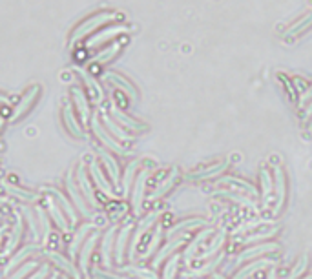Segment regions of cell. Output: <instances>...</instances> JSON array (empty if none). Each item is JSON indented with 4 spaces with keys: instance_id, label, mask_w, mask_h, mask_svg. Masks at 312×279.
Returning <instances> with one entry per match:
<instances>
[{
    "instance_id": "19",
    "label": "cell",
    "mask_w": 312,
    "mask_h": 279,
    "mask_svg": "<svg viewBox=\"0 0 312 279\" xmlns=\"http://www.w3.org/2000/svg\"><path fill=\"white\" fill-rule=\"evenodd\" d=\"M48 206H50V212H51V215H53V219H55V223L59 224L60 226V230H68V221L64 219V215H62V212L59 210V206L55 205V201L53 199H48Z\"/></svg>"
},
{
    "instance_id": "5",
    "label": "cell",
    "mask_w": 312,
    "mask_h": 279,
    "mask_svg": "<svg viewBox=\"0 0 312 279\" xmlns=\"http://www.w3.org/2000/svg\"><path fill=\"white\" fill-rule=\"evenodd\" d=\"M310 26H312V13H308V15H305L299 22H296L294 26H292V28L285 33L287 42H290V38H294V37H298V35H301L303 31H307Z\"/></svg>"
},
{
    "instance_id": "13",
    "label": "cell",
    "mask_w": 312,
    "mask_h": 279,
    "mask_svg": "<svg viewBox=\"0 0 312 279\" xmlns=\"http://www.w3.org/2000/svg\"><path fill=\"white\" fill-rule=\"evenodd\" d=\"M268 265H272V261H267V259H259V261H256V263H252V265L245 266V268L241 270L239 274L235 275L234 279H247V277H250V275H252L254 272H258V270H261V268H267Z\"/></svg>"
},
{
    "instance_id": "29",
    "label": "cell",
    "mask_w": 312,
    "mask_h": 279,
    "mask_svg": "<svg viewBox=\"0 0 312 279\" xmlns=\"http://www.w3.org/2000/svg\"><path fill=\"white\" fill-rule=\"evenodd\" d=\"M307 266H308V256H303L301 259H299V265H296L294 268L290 270V274L287 275L285 279H296V277H299V275L303 274L305 270H307Z\"/></svg>"
},
{
    "instance_id": "18",
    "label": "cell",
    "mask_w": 312,
    "mask_h": 279,
    "mask_svg": "<svg viewBox=\"0 0 312 279\" xmlns=\"http://www.w3.org/2000/svg\"><path fill=\"white\" fill-rule=\"evenodd\" d=\"M2 184H4L6 188V192L11 193L13 197H18V199H22V201H26V199H35V193L31 192H27V190H22V188H18V186H13V184H9L8 181H2Z\"/></svg>"
},
{
    "instance_id": "49",
    "label": "cell",
    "mask_w": 312,
    "mask_h": 279,
    "mask_svg": "<svg viewBox=\"0 0 312 279\" xmlns=\"http://www.w3.org/2000/svg\"><path fill=\"white\" fill-rule=\"evenodd\" d=\"M4 230H6V226H0V243H2V235H4Z\"/></svg>"
},
{
    "instance_id": "3",
    "label": "cell",
    "mask_w": 312,
    "mask_h": 279,
    "mask_svg": "<svg viewBox=\"0 0 312 279\" xmlns=\"http://www.w3.org/2000/svg\"><path fill=\"white\" fill-rule=\"evenodd\" d=\"M274 250H278L276 243H270V245H259V247L249 248V250H245L243 254L237 256V265L243 263V261H247V259H254V257L263 256V254H268V252H274Z\"/></svg>"
},
{
    "instance_id": "31",
    "label": "cell",
    "mask_w": 312,
    "mask_h": 279,
    "mask_svg": "<svg viewBox=\"0 0 312 279\" xmlns=\"http://www.w3.org/2000/svg\"><path fill=\"white\" fill-rule=\"evenodd\" d=\"M51 193H53V195L57 197V199H59L60 205H62L64 208H66V212H68V217H70V219H72V223H75V221H77V215H75V212H73L72 205H70V203L66 201V197H64L60 192H57V190H51Z\"/></svg>"
},
{
    "instance_id": "45",
    "label": "cell",
    "mask_w": 312,
    "mask_h": 279,
    "mask_svg": "<svg viewBox=\"0 0 312 279\" xmlns=\"http://www.w3.org/2000/svg\"><path fill=\"white\" fill-rule=\"evenodd\" d=\"M48 272H50V266H48V265H44L41 270H39V272H37V274H33L29 279H44L46 275H48Z\"/></svg>"
},
{
    "instance_id": "21",
    "label": "cell",
    "mask_w": 312,
    "mask_h": 279,
    "mask_svg": "<svg viewBox=\"0 0 312 279\" xmlns=\"http://www.w3.org/2000/svg\"><path fill=\"white\" fill-rule=\"evenodd\" d=\"M20 235H22V219H20V217H17V223H15L13 235L9 237V241H8V247H6L4 254H9V252H11L15 247H17V245H18V239H20Z\"/></svg>"
},
{
    "instance_id": "34",
    "label": "cell",
    "mask_w": 312,
    "mask_h": 279,
    "mask_svg": "<svg viewBox=\"0 0 312 279\" xmlns=\"http://www.w3.org/2000/svg\"><path fill=\"white\" fill-rule=\"evenodd\" d=\"M159 239H161V228H157L155 230V233H154V237H152V241L148 243V248H146V252L143 254V259H146V257H150L152 256V252L157 248V243H159Z\"/></svg>"
},
{
    "instance_id": "2",
    "label": "cell",
    "mask_w": 312,
    "mask_h": 279,
    "mask_svg": "<svg viewBox=\"0 0 312 279\" xmlns=\"http://www.w3.org/2000/svg\"><path fill=\"white\" fill-rule=\"evenodd\" d=\"M150 172L152 170H143L139 174V177H137L135 181V190H133V212L135 214H139L141 212V205H143V193H145V184H146V179H148Z\"/></svg>"
},
{
    "instance_id": "44",
    "label": "cell",
    "mask_w": 312,
    "mask_h": 279,
    "mask_svg": "<svg viewBox=\"0 0 312 279\" xmlns=\"http://www.w3.org/2000/svg\"><path fill=\"white\" fill-rule=\"evenodd\" d=\"M135 275H139V277H145V279H157V275H154L152 272H148V270H141V268H133L131 270Z\"/></svg>"
},
{
    "instance_id": "15",
    "label": "cell",
    "mask_w": 312,
    "mask_h": 279,
    "mask_svg": "<svg viewBox=\"0 0 312 279\" xmlns=\"http://www.w3.org/2000/svg\"><path fill=\"white\" fill-rule=\"evenodd\" d=\"M212 232H214L212 228H206V230H203V232H201L199 235H197V237H195L194 241L190 243V247L186 248V252H185V259H186V261H192V257H194L195 250L199 248V245H201V243H203L204 239H206L208 235H210V233H212Z\"/></svg>"
},
{
    "instance_id": "22",
    "label": "cell",
    "mask_w": 312,
    "mask_h": 279,
    "mask_svg": "<svg viewBox=\"0 0 312 279\" xmlns=\"http://www.w3.org/2000/svg\"><path fill=\"white\" fill-rule=\"evenodd\" d=\"M100 157H102L104 165H106V168H108L112 179L115 181V183H119V166H117V163H115L113 157L110 155V153H106V151H100Z\"/></svg>"
},
{
    "instance_id": "7",
    "label": "cell",
    "mask_w": 312,
    "mask_h": 279,
    "mask_svg": "<svg viewBox=\"0 0 312 279\" xmlns=\"http://www.w3.org/2000/svg\"><path fill=\"white\" fill-rule=\"evenodd\" d=\"M183 243H185V237H183V235H179V237L172 239V241L168 243V245H164V247H163V250L159 252V254H157V257H155V261H154V266H159V265H161V263H163V261H164V257H166V256H170V254H172V252L176 250V248H179V247H181Z\"/></svg>"
},
{
    "instance_id": "17",
    "label": "cell",
    "mask_w": 312,
    "mask_h": 279,
    "mask_svg": "<svg viewBox=\"0 0 312 279\" xmlns=\"http://www.w3.org/2000/svg\"><path fill=\"white\" fill-rule=\"evenodd\" d=\"M68 192H70V195L73 197L75 205L79 206V210H81L82 214H86V215H88V208H86V205H84V201H82V197L77 193V188H75V183H73L72 172H70V175H68Z\"/></svg>"
},
{
    "instance_id": "37",
    "label": "cell",
    "mask_w": 312,
    "mask_h": 279,
    "mask_svg": "<svg viewBox=\"0 0 312 279\" xmlns=\"http://www.w3.org/2000/svg\"><path fill=\"white\" fill-rule=\"evenodd\" d=\"M177 265H179V257H172L170 259V263L166 265V268H164V279H174V274H176V268Z\"/></svg>"
},
{
    "instance_id": "26",
    "label": "cell",
    "mask_w": 312,
    "mask_h": 279,
    "mask_svg": "<svg viewBox=\"0 0 312 279\" xmlns=\"http://www.w3.org/2000/svg\"><path fill=\"white\" fill-rule=\"evenodd\" d=\"M223 183L225 184H235V188H241L243 192L250 193V195H256V188L250 186L249 183H245V181H239V179H235V177H225L223 179Z\"/></svg>"
},
{
    "instance_id": "30",
    "label": "cell",
    "mask_w": 312,
    "mask_h": 279,
    "mask_svg": "<svg viewBox=\"0 0 312 279\" xmlns=\"http://www.w3.org/2000/svg\"><path fill=\"white\" fill-rule=\"evenodd\" d=\"M217 195H223V197H226V199H230V201L241 203V205L249 206V208H254V210H256V203L250 201V199H247V197L235 195V193H225V192H217Z\"/></svg>"
},
{
    "instance_id": "20",
    "label": "cell",
    "mask_w": 312,
    "mask_h": 279,
    "mask_svg": "<svg viewBox=\"0 0 312 279\" xmlns=\"http://www.w3.org/2000/svg\"><path fill=\"white\" fill-rule=\"evenodd\" d=\"M93 228V224H84V226H81V228H79V232H77V235H75V239H73V243H72V247H70V254H75V252L79 250V247H81V243L84 241V237H86L88 235V232H90V230Z\"/></svg>"
},
{
    "instance_id": "54",
    "label": "cell",
    "mask_w": 312,
    "mask_h": 279,
    "mask_svg": "<svg viewBox=\"0 0 312 279\" xmlns=\"http://www.w3.org/2000/svg\"><path fill=\"white\" fill-rule=\"evenodd\" d=\"M53 279H55V277H53Z\"/></svg>"
},
{
    "instance_id": "10",
    "label": "cell",
    "mask_w": 312,
    "mask_h": 279,
    "mask_svg": "<svg viewBox=\"0 0 312 279\" xmlns=\"http://www.w3.org/2000/svg\"><path fill=\"white\" fill-rule=\"evenodd\" d=\"M130 230H131V226L126 224V226L121 230V233H119V241H117V247H115V259H117V263H122V259H124V248H126Z\"/></svg>"
},
{
    "instance_id": "25",
    "label": "cell",
    "mask_w": 312,
    "mask_h": 279,
    "mask_svg": "<svg viewBox=\"0 0 312 279\" xmlns=\"http://www.w3.org/2000/svg\"><path fill=\"white\" fill-rule=\"evenodd\" d=\"M261 186H263V201H265V205H268V195L272 192V179L267 170H261Z\"/></svg>"
},
{
    "instance_id": "23",
    "label": "cell",
    "mask_w": 312,
    "mask_h": 279,
    "mask_svg": "<svg viewBox=\"0 0 312 279\" xmlns=\"http://www.w3.org/2000/svg\"><path fill=\"white\" fill-rule=\"evenodd\" d=\"M113 233L115 228H110L104 235V243H102V259L104 265H110V250H112V243H113Z\"/></svg>"
},
{
    "instance_id": "46",
    "label": "cell",
    "mask_w": 312,
    "mask_h": 279,
    "mask_svg": "<svg viewBox=\"0 0 312 279\" xmlns=\"http://www.w3.org/2000/svg\"><path fill=\"white\" fill-rule=\"evenodd\" d=\"M312 99V86H308L303 93H301V99H299V104H305Z\"/></svg>"
},
{
    "instance_id": "42",
    "label": "cell",
    "mask_w": 312,
    "mask_h": 279,
    "mask_svg": "<svg viewBox=\"0 0 312 279\" xmlns=\"http://www.w3.org/2000/svg\"><path fill=\"white\" fill-rule=\"evenodd\" d=\"M106 124H108L110 130H112L113 133H117V137H119V139H124V141H128V139H130V135H128V133H124L122 130H119V126H115V124H113L112 121L106 119Z\"/></svg>"
},
{
    "instance_id": "14",
    "label": "cell",
    "mask_w": 312,
    "mask_h": 279,
    "mask_svg": "<svg viewBox=\"0 0 312 279\" xmlns=\"http://www.w3.org/2000/svg\"><path fill=\"white\" fill-rule=\"evenodd\" d=\"M48 257H51V259H53L55 263H57V265L60 266V268H64V270H66V272H68V274H72L75 279H81V275H79L77 268H75V266H73L68 259H64L62 256H59V254H55V252H48Z\"/></svg>"
},
{
    "instance_id": "33",
    "label": "cell",
    "mask_w": 312,
    "mask_h": 279,
    "mask_svg": "<svg viewBox=\"0 0 312 279\" xmlns=\"http://www.w3.org/2000/svg\"><path fill=\"white\" fill-rule=\"evenodd\" d=\"M278 232V228H270V230H263V232H258V233H252V235H249V237H245L243 243H256V241H261V239H267L270 237V235H274V233Z\"/></svg>"
},
{
    "instance_id": "39",
    "label": "cell",
    "mask_w": 312,
    "mask_h": 279,
    "mask_svg": "<svg viewBox=\"0 0 312 279\" xmlns=\"http://www.w3.org/2000/svg\"><path fill=\"white\" fill-rule=\"evenodd\" d=\"M35 248H37V247H27V248H24V250L20 252V254H18V256L15 257V259H11V263H9V265H8V270L11 268V266H13V265H17V263H20V261H22L24 257L29 256V254H31V252L35 250Z\"/></svg>"
},
{
    "instance_id": "4",
    "label": "cell",
    "mask_w": 312,
    "mask_h": 279,
    "mask_svg": "<svg viewBox=\"0 0 312 279\" xmlns=\"http://www.w3.org/2000/svg\"><path fill=\"white\" fill-rule=\"evenodd\" d=\"M276 174V192H278V201H276V208H274V215L281 210V206L285 203V174H283V168L276 166L274 170Z\"/></svg>"
},
{
    "instance_id": "35",
    "label": "cell",
    "mask_w": 312,
    "mask_h": 279,
    "mask_svg": "<svg viewBox=\"0 0 312 279\" xmlns=\"http://www.w3.org/2000/svg\"><path fill=\"white\" fill-rule=\"evenodd\" d=\"M113 113L117 115V117H119V121H121V123L124 124V126H128V128H133V130H143V126H141V124H137L135 121L128 119L126 115H122L121 111H119V110H115V108H113Z\"/></svg>"
},
{
    "instance_id": "40",
    "label": "cell",
    "mask_w": 312,
    "mask_h": 279,
    "mask_svg": "<svg viewBox=\"0 0 312 279\" xmlns=\"http://www.w3.org/2000/svg\"><path fill=\"white\" fill-rule=\"evenodd\" d=\"M265 221H250V223L243 224V226H237V228L234 230V233H243V232H249V230L256 228V226H259V224H263Z\"/></svg>"
},
{
    "instance_id": "16",
    "label": "cell",
    "mask_w": 312,
    "mask_h": 279,
    "mask_svg": "<svg viewBox=\"0 0 312 279\" xmlns=\"http://www.w3.org/2000/svg\"><path fill=\"white\" fill-rule=\"evenodd\" d=\"M226 166H228V163H226V161H223V163H217V165H214L212 168L204 170V172H199V174H194V175H192V179H195V181H201V179L216 177L217 174H221Z\"/></svg>"
},
{
    "instance_id": "27",
    "label": "cell",
    "mask_w": 312,
    "mask_h": 279,
    "mask_svg": "<svg viewBox=\"0 0 312 279\" xmlns=\"http://www.w3.org/2000/svg\"><path fill=\"white\" fill-rule=\"evenodd\" d=\"M221 259H223V254L221 256H217L216 259L212 261V263H206V265L203 266V268H199V270H194V272H188L186 275H192V277H199V275H204V274H208V272H212L214 268H216L219 263H221Z\"/></svg>"
},
{
    "instance_id": "24",
    "label": "cell",
    "mask_w": 312,
    "mask_h": 279,
    "mask_svg": "<svg viewBox=\"0 0 312 279\" xmlns=\"http://www.w3.org/2000/svg\"><path fill=\"white\" fill-rule=\"evenodd\" d=\"M93 126H95V132H97V135H99V137L102 139V141L106 142V144H108V146L112 148V150L119 151V153H124V151H126V150H124V148L121 146V144H119V142H115V141H113V139H110L108 135H106V133L102 132V128H100L99 124H97V123H93Z\"/></svg>"
},
{
    "instance_id": "6",
    "label": "cell",
    "mask_w": 312,
    "mask_h": 279,
    "mask_svg": "<svg viewBox=\"0 0 312 279\" xmlns=\"http://www.w3.org/2000/svg\"><path fill=\"white\" fill-rule=\"evenodd\" d=\"M77 181H79V186H81L82 193L88 197V201H90L91 206H97V201H95V195H93V190H91L90 186V181H88L86 177V172H84V168H81L77 172Z\"/></svg>"
},
{
    "instance_id": "43",
    "label": "cell",
    "mask_w": 312,
    "mask_h": 279,
    "mask_svg": "<svg viewBox=\"0 0 312 279\" xmlns=\"http://www.w3.org/2000/svg\"><path fill=\"white\" fill-rule=\"evenodd\" d=\"M278 78H280L281 83H283V86L287 88V92H289V95H290V101H296V97H298V95H296L294 90H292V84H290L289 78H287V77H281V75H280Z\"/></svg>"
},
{
    "instance_id": "48",
    "label": "cell",
    "mask_w": 312,
    "mask_h": 279,
    "mask_svg": "<svg viewBox=\"0 0 312 279\" xmlns=\"http://www.w3.org/2000/svg\"><path fill=\"white\" fill-rule=\"evenodd\" d=\"M268 279H276V272H274V270L268 272Z\"/></svg>"
},
{
    "instance_id": "53",
    "label": "cell",
    "mask_w": 312,
    "mask_h": 279,
    "mask_svg": "<svg viewBox=\"0 0 312 279\" xmlns=\"http://www.w3.org/2000/svg\"><path fill=\"white\" fill-rule=\"evenodd\" d=\"M310 128H312V123H310Z\"/></svg>"
},
{
    "instance_id": "50",
    "label": "cell",
    "mask_w": 312,
    "mask_h": 279,
    "mask_svg": "<svg viewBox=\"0 0 312 279\" xmlns=\"http://www.w3.org/2000/svg\"><path fill=\"white\" fill-rule=\"evenodd\" d=\"M6 203H8V199H4V197H0V206L6 205Z\"/></svg>"
},
{
    "instance_id": "9",
    "label": "cell",
    "mask_w": 312,
    "mask_h": 279,
    "mask_svg": "<svg viewBox=\"0 0 312 279\" xmlns=\"http://www.w3.org/2000/svg\"><path fill=\"white\" fill-rule=\"evenodd\" d=\"M95 243H97V233H93L86 243H84V248L81 252V268L84 274H88V263H90V256L93 248H95Z\"/></svg>"
},
{
    "instance_id": "1",
    "label": "cell",
    "mask_w": 312,
    "mask_h": 279,
    "mask_svg": "<svg viewBox=\"0 0 312 279\" xmlns=\"http://www.w3.org/2000/svg\"><path fill=\"white\" fill-rule=\"evenodd\" d=\"M157 217H159V212H152V214H150L148 217H146V219L139 224V228H137L135 235H133V241H131V245H130V259H133V257H135V250H137V247H139L141 237H143V235L148 232V228H152V224L157 221Z\"/></svg>"
},
{
    "instance_id": "41",
    "label": "cell",
    "mask_w": 312,
    "mask_h": 279,
    "mask_svg": "<svg viewBox=\"0 0 312 279\" xmlns=\"http://www.w3.org/2000/svg\"><path fill=\"white\" fill-rule=\"evenodd\" d=\"M35 266H37V263H26V265H24L22 268L18 270V272L13 275V277H9V279H22L24 275H26L27 272H31V270L35 268Z\"/></svg>"
},
{
    "instance_id": "52",
    "label": "cell",
    "mask_w": 312,
    "mask_h": 279,
    "mask_svg": "<svg viewBox=\"0 0 312 279\" xmlns=\"http://www.w3.org/2000/svg\"><path fill=\"white\" fill-rule=\"evenodd\" d=\"M305 279H312V275H308V277H305Z\"/></svg>"
},
{
    "instance_id": "8",
    "label": "cell",
    "mask_w": 312,
    "mask_h": 279,
    "mask_svg": "<svg viewBox=\"0 0 312 279\" xmlns=\"http://www.w3.org/2000/svg\"><path fill=\"white\" fill-rule=\"evenodd\" d=\"M90 170H91V175H93V179H95L97 186H99L100 190H102V193H106V195H108V197H113L112 188H110L108 181H106V179H104L102 172H100V170H99V165H97L95 161H93V163H91Z\"/></svg>"
},
{
    "instance_id": "32",
    "label": "cell",
    "mask_w": 312,
    "mask_h": 279,
    "mask_svg": "<svg viewBox=\"0 0 312 279\" xmlns=\"http://www.w3.org/2000/svg\"><path fill=\"white\" fill-rule=\"evenodd\" d=\"M223 243H225V232H221L219 235H217V239L214 241V247H212V248H208V250L204 252V254L199 257V259L203 261V259H208V257H212L217 250H221V245H223Z\"/></svg>"
},
{
    "instance_id": "47",
    "label": "cell",
    "mask_w": 312,
    "mask_h": 279,
    "mask_svg": "<svg viewBox=\"0 0 312 279\" xmlns=\"http://www.w3.org/2000/svg\"><path fill=\"white\" fill-rule=\"evenodd\" d=\"M310 115H312V102L307 106V110H305V117H307V119H308V117H310Z\"/></svg>"
},
{
    "instance_id": "36",
    "label": "cell",
    "mask_w": 312,
    "mask_h": 279,
    "mask_svg": "<svg viewBox=\"0 0 312 279\" xmlns=\"http://www.w3.org/2000/svg\"><path fill=\"white\" fill-rule=\"evenodd\" d=\"M37 214H39V221H41V226H42V230H44V243H48V237H50V224H48V217H46L42 208H39Z\"/></svg>"
},
{
    "instance_id": "11",
    "label": "cell",
    "mask_w": 312,
    "mask_h": 279,
    "mask_svg": "<svg viewBox=\"0 0 312 279\" xmlns=\"http://www.w3.org/2000/svg\"><path fill=\"white\" fill-rule=\"evenodd\" d=\"M176 179H177V170H172V174L168 175V177L164 179L163 183L159 184V188H157V190H155L154 193H152V197H150V199H152V201H155V199H159V197H163L164 193H166L168 190H170V188L174 186V183H176Z\"/></svg>"
},
{
    "instance_id": "28",
    "label": "cell",
    "mask_w": 312,
    "mask_h": 279,
    "mask_svg": "<svg viewBox=\"0 0 312 279\" xmlns=\"http://www.w3.org/2000/svg\"><path fill=\"white\" fill-rule=\"evenodd\" d=\"M137 166H139V161H133V163L126 168V175H124V181H122V192L124 193H128V190H130L131 179H133V174H135Z\"/></svg>"
},
{
    "instance_id": "12",
    "label": "cell",
    "mask_w": 312,
    "mask_h": 279,
    "mask_svg": "<svg viewBox=\"0 0 312 279\" xmlns=\"http://www.w3.org/2000/svg\"><path fill=\"white\" fill-rule=\"evenodd\" d=\"M197 226H204V221L203 219L183 221V223L172 226V230H168V235H174V233H181V232H190L192 228H197Z\"/></svg>"
},
{
    "instance_id": "38",
    "label": "cell",
    "mask_w": 312,
    "mask_h": 279,
    "mask_svg": "<svg viewBox=\"0 0 312 279\" xmlns=\"http://www.w3.org/2000/svg\"><path fill=\"white\" fill-rule=\"evenodd\" d=\"M35 93H37V88H35V90H31V93H29V95H26V97H24L22 104L18 106V110H17V113H15V117H13V119H17V117H20V115H22V111L26 110L27 106H29V102H31V99H33V95H35Z\"/></svg>"
},
{
    "instance_id": "51",
    "label": "cell",
    "mask_w": 312,
    "mask_h": 279,
    "mask_svg": "<svg viewBox=\"0 0 312 279\" xmlns=\"http://www.w3.org/2000/svg\"><path fill=\"white\" fill-rule=\"evenodd\" d=\"M216 279H225V277H221L219 274H216Z\"/></svg>"
}]
</instances>
